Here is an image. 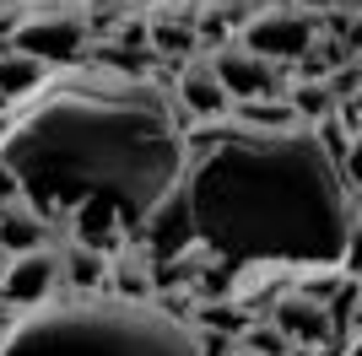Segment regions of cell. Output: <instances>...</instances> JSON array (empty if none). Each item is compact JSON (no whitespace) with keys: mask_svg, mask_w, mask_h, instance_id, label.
Here are the masks:
<instances>
[{"mask_svg":"<svg viewBox=\"0 0 362 356\" xmlns=\"http://www.w3.org/2000/svg\"><path fill=\"white\" fill-rule=\"evenodd\" d=\"M184 243L227 265H351L357 184L314 124L243 130L233 119H195L184 130V173L146 216L136 249L163 265Z\"/></svg>","mask_w":362,"mask_h":356,"instance_id":"cell-1","label":"cell"},{"mask_svg":"<svg viewBox=\"0 0 362 356\" xmlns=\"http://www.w3.org/2000/svg\"><path fill=\"white\" fill-rule=\"evenodd\" d=\"M0 157L22 184V206L71 243L124 249L184 173V114L163 87L98 76L33 92L0 130Z\"/></svg>","mask_w":362,"mask_h":356,"instance_id":"cell-2","label":"cell"},{"mask_svg":"<svg viewBox=\"0 0 362 356\" xmlns=\"http://www.w3.org/2000/svg\"><path fill=\"white\" fill-rule=\"evenodd\" d=\"M0 356H195V335L157 302L49 297L28 319H16Z\"/></svg>","mask_w":362,"mask_h":356,"instance_id":"cell-3","label":"cell"},{"mask_svg":"<svg viewBox=\"0 0 362 356\" xmlns=\"http://www.w3.org/2000/svg\"><path fill=\"white\" fill-rule=\"evenodd\" d=\"M319 32H325V16L319 11H303V6H265V11H255L238 28V44L249 49V54L271 59V65H298V59L319 44Z\"/></svg>","mask_w":362,"mask_h":356,"instance_id":"cell-4","label":"cell"},{"mask_svg":"<svg viewBox=\"0 0 362 356\" xmlns=\"http://www.w3.org/2000/svg\"><path fill=\"white\" fill-rule=\"evenodd\" d=\"M87 44H92V28H87V16H76V11L16 16L11 38H6V49L33 54V59H44V65H71V59L87 54Z\"/></svg>","mask_w":362,"mask_h":356,"instance_id":"cell-5","label":"cell"},{"mask_svg":"<svg viewBox=\"0 0 362 356\" xmlns=\"http://www.w3.org/2000/svg\"><path fill=\"white\" fill-rule=\"evenodd\" d=\"M206 59H211L216 81H222V92L233 97V103H238V97H281V65L249 54L243 44H222Z\"/></svg>","mask_w":362,"mask_h":356,"instance_id":"cell-6","label":"cell"},{"mask_svg":"<svg viewBox=\"0 0 362 356\" xmlns=\"http://www.w3.org/2000/svg\"><path fill=\"white\" fill-rule=\"evenodd\" d=\"M271 324L281 329L292 340V351H314V345H330L335 340V319H330V308L325 302H314V297H303V292H281V297H271Z\"/></svg>","mask_w":362,"mask_h":356,"instance_id":"cell-7","label":"cell"},{"mask_svg":"<svg viewBox=\"0 0 362 356\" xmlns=\"http://www.w3.org/2000/svg\"><path fill=\"white\" fill-rule=\"evenodd\" d=\"M60 286V254L54 249H33V254H11V265L0 275V302L11 308H38L49 302Z\"/></svg>","mask_w":362,"mask_h":356,"instance_id":"cell-8","label":"cell"},{"mask_svg":"<svg viewBox=\"0 0 362 356\" xmlns=\"http://www.w3.org/2000/svg\"><path fill=\"white\" fill-rule=\"evenodd\" d=\"M173 103H179L189 119H227L233 97L222 92V81H216V71H211V59L195 54V59H184V71L173 76Z\"/></svg>","mask_w":362,"mask_h":356,"instance_id":"cell-9","label":"cell"},{"mask_svg":"<svg viewBox=\"0 0 362 356\" xmlns=\"http://www.w3.org/2000/svg\"><path fill=\"white\" fill-rule=\"evenodd\" d=\"M195 6H173V11H151L146 16V49L157 59H195L200 44H195Z\"/></svg>","mask_w":362,"mask_h":356,"instance_id":"cell-10","label":"cell"},{"mask_svg":"<svg viewBox=\"0 0 362 356\" xmlns=\"http://www.w3.org/2000/svg\"><path fill=\"white\" fill-rule=\"evenodd\" d=\"M49 87V65L33 54H16V49H0V103H22L33 92Z\"/></svg>","mask_w":362,"mask_h":356,"instance_id":"cell-11","label":"cell"},{"mask_svg":"<svg viewBox=\"0 0 362 356\" xmlns=\"http://www.w3.org/2000/svg\"><path fill=\"white\" fill-rule=\"evenodd\" d=\"M60 281H71L76 297H98V292H103V281H108V254L103 249H87V243H65Z\"/></svg>","mask_w":362,"mask_h":356,"instance_id":"cell-12","label":"cell"},{"mask_svg":"<svg viewBox=\"0 0 362 356\" xmlns=\"http://www.w3.org/2000/svg\"><path fill=\"white\" fill-rule=\"evenodd\" d=\"M0 249H6V254L49 249V222H38L22 200H16V206H0Z\"/></svg>","mask_w":362,"mask_h":356,"instance_id":"cell-13","label":"cell"},{"mask_svg":"<svg viewBox=\"0 0 362 356\" xmlns=\"http://www.w3.org/2000/svg\"><path fill=\"white\" fill-rule=\"evenodd\" d=\"M227 119L243 124V130H292L298 124L287 97H238V103L227 108Z\"/></svg>","mask_w":362,"mask_h":356,"instance_id":"cell-14","label":"cell"},{"mask_svg":"<svg viewBox=\"0 0 362 356\" xmlns=\"http://www.w3.org/2000/svg\"><path fill=\"white\" fill-rule=\"evenodd\" d=\"M281 97L292 103L298 124H319V119H330V114H335L330 92H325V81H292V87H281Z\"/></svg>","mask_w":362,"mask_h":356,"instance_id":"cell-15","label":"cell"},{"mask_svg":"<svg viewBox=\"0 0 362 356\" xmlns=\"http://www.w3.org/2000/svg\"><path fill=\"white\" fill-rule=\"evenodd\" d=\"M238 351H249V356H298L292 340L271 324V319H249V324L238 329Z\"/></svg>","mask_w":362,"mask_h":356,"instance_id":"cell-16","label":"cell"},{"mask_svg":"<svg viewBox=\"0 0 362 356\" xmlns=\"http://www.w3.org/2000/svg\"><path fill=\"white\" fill-rule=\"evenodd\" d=\"M195 335V356H238V335L227 329H189Z\"/></svg>","mask_w":362,"mask_h":356,"instance_id":"cell-17","label":"cell"},{"mask_svg":"<svg viewBox=\"0 0 362 356\" xmlns=\"http://www.w3.org/2000/svg\"><path fill=\"white\" fill-rule=\"evenodd\" d=\"M108 44L119 49H146V16H119L114 32H108Z\"/></svg>","mask_w":362,"mask_h":356,"instance_id":"cell-18","label":"cell"},{"mask_svg":"<svg viewBox=\"0 0 362 356\" xmlns=\"http://www.w3.org/2000/svg\"><path fill=\"white\" fill-rule=\"evenodd\" d=\"M22 200V184H16V173H11V162L0 157V206H16Z\"/></svg>","mask_w":362,"mask_h":356,"instance_id":"cell-19","label":"cell"},{"mask_svg":"<svg viewBox=\"0 0 362 356\" xmlns=\"http://www.w3.org/2000/svg\"><path fill=\"white\" fill-rule=\"evenodd\" d=\"M16 319H22V313H16L11 302H0V340H6V335L16 329Z\"/></svg>","mask_w":362,"mask_h":356,"instance_id":"cell-20","label":"cell"},{"mask_svg":"<svg viewBox=\"0 0 362 356\" xmlns=\"http://www.w3.org/2000/svg\"><path fill=\"white\" fill-rule=\"evenodd\" d=\"M6 265H11V254H6V249H0V275H6Z\"/></svg>","mask_w":362,"mask_h":356,"instance_id":"cell-21","label":"cell"},{"mask_svg":"<svg viewBox=\"0 0 362 356\" xmlns=\"http://www.w3.org/2000/svg\"><path fill=\"white\" fill-rule=\"evenodd\" d=\"M238 356H249V351H238Z\"/></svg>","mask_w":362,"mask_h":356,"instance_id":"cell-22","label":"cell"}]
</instances>
